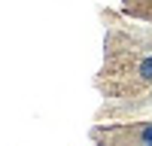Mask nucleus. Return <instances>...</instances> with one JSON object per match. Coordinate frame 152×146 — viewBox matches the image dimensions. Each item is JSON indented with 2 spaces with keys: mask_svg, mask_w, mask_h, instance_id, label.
<instances>
[{
  "mask_svg": "<svg viewBox=\"0 0 152 146\" xmlns=\"http://www.w3.org/2000/svg\"><path fill=\"white\" fill-rule=\"evenodd\" d=\"M94 85L107 101V116L131 119L134 113L152 107V49L104 36V67Z\"/></svg>",
  "mask_w": 152,
  "mask_h": 146,
  "instance_id": "obj_1",
  "label": "nucleus"
},
{
  "mask_svg": "<svg viewBox=\"0 0 152 146\" xmlns=\"http://www.w3.org/2000/svg\"><path fill=\"white\" fill-rule=\"evenodd\" d=\"M91 143L94 146H143V143H152V116L100 122V125L91 128Z\"/></svg>",
  "mask_w": 152,
  "mask_h": 146,
  "instance_id": "obj_2",
  "label": "nucleus"
},
{
  "mask_svg": "<svg viewBox=\"0 0 152 146\" xmlns=\"http://www.w3.org/2000/svg\"><path fill=\"white\" fill-rule=\"evenodd\" d=\"M107 21V40H119L128 46H140V49H152V21L143 18H119L113 12H104Z\"/></svg>",
  "mask_w": 152,
  "mask_h": 146,
  "instance_id": "obj_3",
  "label": "nucleus"
},
{
  "mask_svg": "<svg viewBox=\"0 0 152 146\" xmlns=\"http://www.w3.org/2000/svg\"><path fill=\"white\" fill-rule=\"evenodd\" d=\"M143 146H152V143H143Z\"/></svg>",
  "mask_w": 152,
  "mask_h": 146,
  "instance_id": "obj_4",
  "label": "nucleus"
}]
</instances>
